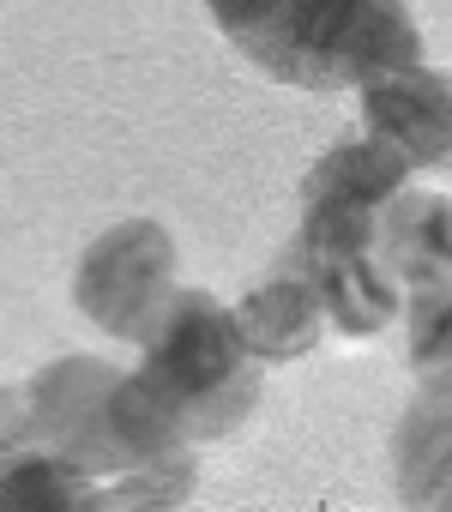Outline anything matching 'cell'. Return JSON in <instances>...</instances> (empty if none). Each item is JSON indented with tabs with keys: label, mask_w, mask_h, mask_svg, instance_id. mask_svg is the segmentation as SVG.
Wrapping results in <instances>:
<instances>
[{
	"label": "cell",
	"mask_w": 452,
	"mask_h": 512,
	"mask_svg": "<svg viewBox=\"0 0 452 512\" xmlns=\"http://www.w3.org/2000/svg\"><path fill=\"white\" fill-rule=\"evenodd\" d=\"M266 362L242 344L236 308L211 290H175L139 362L109 392V428L139 464L193 452L199 440L236 434L260 404Z\"/></svg>",
	"instance_id": "cell-1"
},
{
	"label": "cell",
	"mask_w": 452,
	"mask_h": 512,
	"mask_svg": "<svg viewBox=\"0 0 452 512\" xmlns=\"http://www.w3.org/2000/svg\"><path fill=\"white\" fill-rule=\"evenodd\" d=\"M223 43L296 91H362L374 73L422 61L410 0H205Z\"/></svg>",
	"instance_id": "cell-2"
},
{
	"label": "cell",
	"mask_w": 452,
	"mask_h": 512,
	"mask_svg": "<svg viewBox=\"0 0 452 512\" xmlns=\"http://www.w3.org/2000/svg\"><path fill=\"white\" fill-rule=\"evenodd\" d=\"M121 368L115 362H97V356H61L49 368H37L19 392H25V416H31V434L43 446H55L61 458H73L91 482H97V500H175L169 488H151L157 470L181 464V458H163V464H139L115 428H109V392H115Z\"/></svg>",
	"instance_id": "cell-3"
},
{
	"label": "cell",
	"mask_w": 452,
	"mask_h": 512,
	"mask_svg": "<svg viewBox=\"0 0 452 512\" xmlns=\"http://www.w3.org/2000/svg\"><path fill=\"white\" fill-rule=\"evenodd\" d=\"M181 278H175V241L157 217H127L115 229H103L73 272V302L79 314L121 338V344H145L151 326L163 320V308L175 302Z\"/></svg>",
	"instance_id": "cell-4"
},
{
	"label": "cell",
	"mask_w": 452,
	"mask_h": 512,
	"mask_svg": "<svg viewBox=\"0 0 452 512\" xmlns=\"http://www.w3.org/2000/svg\"><path fill=\"white\" fill-rule=\"evenodd\" d=\"M362 127L410 157V169H452V73L422 61L386 67L362 85Z\"/></svg>",
	"instance_id": "cell-5"
},
{
	"label": "cell",
	"mask_w": 452,
	"mask_h": 512,
	"mask_svg": "<svg viewBox=\"0 0 452 512\" xmlns=\"http://www.w3.org/2000/svg\"><path fill=\"white\" fill-rule=\"evenodd\" d=\"M392 482L398 500L452 512V380H416L392 428Z\"/></svg>",
	"instance_id": "cell-6"
},
{
	"label": "cell",
	"mask_w": 452,
	"mask_h": 512,
	"mask_svg": "<svg viewBox=\"0 0 452 512\" xmlns=\"http://www.w3.org/2000/svg\"><path fill=\"white\" fill-rule=\"evenodd\" d=\"M236 326H242V344H248L266 368L308 356V350L332 332L326 302H320L314 278H308L296 260H284L266 284H254V290L236 302Z\"/></svg>",
	"instance_id": "cell-7"
},
{
	"label": "cell",
	"mask_w": 452,
	"mask_h": 512,
	"mask_svg": "<svg viewBox=\"0 0 452 512\" xmlns=\"http://www.w3.org/2000/svg\"><path fill=\"white\" fill-rule=\"evenodd\" d=\"M410 157L398 145H386L380 133H356V139H338L308 175H302V193L296 205L302 211H386L398 187H410Z\"/></svg>",
	"instance_id": "cell-8"
},
{
	"label": "cell",
	"mask_w": 452,
	"mask_h": 512,
	"mask_svg": "<svg viewBox=\"0 0 452 512\" xmlns=\"http://www.w3.org/2000/svg\"><path fill=\"white\" fill-rule=\"evenodd\" d=\"M296 260V253H290ZM320 302H326V320L338 338H374L386 332L392 320H404V284L392 278V266L380 260V247H362V253H320V260H296Z\"/></svg>",
	"instance_id": "cell-9"
},
{
	"label": "cell",
	"mask_w": 452,
	"mask_h": 512,
	"mask_svg": "<svg viewBox=\"0 0 452 512\" xmlns=\"http://www.w3.org/2000/svg\"><path fill=\"white\" fill-rule=\"evenodd\" d=\"M380 260L392 266L398 284H428L452 272V199L398 187L392 205L380 211Z\"/></svg>",
	"instance_id": "cell-10"
},
{
	"label": "cell",
	"mask_w": 452,
	"mask_h": 512,
	"mask_svg": "<svg viewBox=\"0 0 452 512\" xmlns=\"http://www.w3.org/2000/svg\"><path fill=\"white\" fill-rule=\"evenodd\" d=\"M404 344L416 380H452V272L404 284Z\"/></svg>",
	"instance_id": "cell-11"
}]
</instances>
